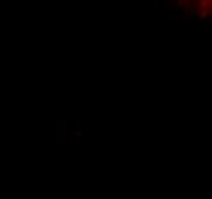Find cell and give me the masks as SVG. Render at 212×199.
Segmentation results:
<instances>
[{
    "instance_id": "obj_1",
    "label": "cell",
    "mask_w": 212,
    "mask_h": 199,
    "mask_svg": "<svg viewBox=\"0 0 212 199\" xmlns=\"http://www.w3.org/2000/svg\"><path fill=\"white\" fill-rule=\"evenodd\" d=\"M197 17H200V19H206V17H208L206 9H203V8H199V11H197Z\"/></svg>"
},
{
    "instance_id": "obj_2",
    "label": "cell",
    "mask_w": 212,
    "mask_h": 199,
    "mask_svg": "<svg viewBox=\"0 0 212 199\" xmlns=\"http://www.w3.org/2000/svg\"><path fill=\"white\" fill-rule=\"evenodd\" d=\"M212 6V0H199V6L200 8H203V9H204V8H206V6Z\"/></svg>"
},
{
    "instance_id": "obj_3",
    "label": "cell",
    "mask_w": 212,
    "mask_h": 199,
    "mask_svg": "<svg viewBox=\"0 0 212 199\" xmlns=\"http://www.w3.org/2000/svg\"><path fill=\"white\" fill-rule=\"evenodd\" d=\"M172 2L176 3V5H182V2H180V0H172Z\"/></svg>"
}]
</instances>
